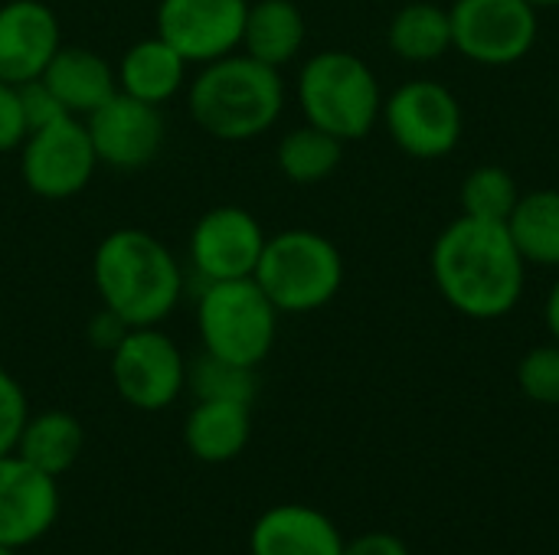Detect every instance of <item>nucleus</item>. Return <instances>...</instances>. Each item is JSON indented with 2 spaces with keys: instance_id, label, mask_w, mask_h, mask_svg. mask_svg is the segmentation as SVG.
Returning <instances> with one entry per match:
<instances>
[{
  "instance_id": "1",
  "label": "nucleus",
  "mask_w": 559,
  "mask_h": 555,
  "mask_svg": "<svg viewBox=\"0 0 559 555\" xmlns=\"http://www.w3.org/2000/svg\"><path fill=\"white\" fill-rule=\"evenodd\" d=\"M429 268L445 304L472 321L504 317L524 298L527 262L504 222L459 216L432 242Z\"/></svg>"
},
{
  "instance_id": "2",
  "label": "nucleus",
  "mask_w": 559,
  "mask_h": 555,
  "mask_svg": "<svg viewBox=\"0 0 559 555\" xmlns=\"http://www.w3.org/2000/svg\"><path fill=\"white\" fill-rule=\"evenodd\" d=\"M92 281L102 307L128 327H160L183 298L177 255L147 229H115L92 255Z\"/></svg>"
},
{
  "instance_id": "3",
  "label": "nucleus",
  "mask_w": 559,
  "mask_h": 555,
  "mask_svg": "<svg viewBox=\"0 0 559 555\" xmlns=\"http://www.w3.org/2000/svg\"><path fill=\"white\" fill-rule=\"evenodd\" d=\"M187 105L203 134L216 141H252L275 128L285 108L282 69H272L242 49L200 65L187 88Z\"/></svg>"
},
{
  "instance_id": "4",
  "label": "nucleus",
  "mask_w": 559,
  "mask_h": 555,
  "mask_svg": "<svg viewBox=\"0 0 559 555\" xmlns=\"http://www.w3.org/2000/svg\"><path fill=\"white\" fill-rule=\"evenodd\" d=\"M298 105L308 124L347 144L373 131L383 114V92L360 56L347 49H324L298 72Z\"/></svg>"
},
{
  "instance_id": "5",
  "label": "nucleus",
  "mask_w": 559,
  "mask_h": 555,
  "mask_svg": "<svg viewBox=\"0 0 559 555\" xmlns=\"http://www.w3.org/2000/svg\"><path fill=\"white\" fill-rule=\"evenodd\" d=\"M252 278L278 314H311L337 298L344 258L328 236L314 229H285L265 239Z\"/></svg>"
},
{
  "instance_id": "6",
  "label": "nucleus",
  "mask_w": 559,
  "mask_h": 555,
  "mask_svg": "<svg viewBox=\"0 0 559 555\" xmlns=\"http://www.w3.org/2000/svg\"><path fill=\"white\" fill-rule=\"evenodd\" d=\"M197 334L206 353L259 370L278 337V307L255 278L213 281L197 294Z\"/></svg>"
},
{
  "instance_id": "7",
  "label": "nucleus",
  "mask_w": 559,
  "mask_h": 555,
  "mask_svg": "<svg viewBox=\"0 0 559 555\" xmlns=\"http://www.w3.org/2000/svg\"><path fill=\"white\" fill-rule=\"evenodd\" d=\"M449 16L452 49L488 69L527 59L540 36L537 7L527 0H455Z\"/></svg>"
},
{
  "instance_id": "8",
  "label": "nucleus",
  "mask_w": 559,
  "mask_h": 555,
  "mask_svg": "<svg viewBox=\"0 0 559 555\" xmlns=\"http://www.w3.org/2000/svg\"><path fill=\"white\" fill-rule=\"evenodd\" d=\"M380 118L393 144L416 160L449 157L459 147L465 128V114L455 92L432 79H413L400 85L383 101Z\"/></svg>"
},
{
  "instance_id": "9",
  "label": "nucleus",
  "mask_w": 559,
  "mask_h": 555,
  "mask_svg": "<svg viewBox=\"0 0 559 555\" xmlns=\"http://www.w3.org/2000/svg\"><path fill=\"white\" fill-rule=\"evenodd\" d=\"M98 157L82 118H62L26 134L20 147V177L39 200H72L95 177Z\"/></svg>"
},
{
  "instance_id": "10",
  "label": "nucleus",
  "mask_w": 559,
  "mask_h": 555,
  "mask_svg": "<svg viewBox=\"0 0 559 555\" xmlns=\"http://www.w3.org/2000/svg\"><path fill=\"white\" fill-rule=\"evenodd\" d=\"M111 383L131 409L160 412L180 399L187 360L160 327H131L111 350Z\"/></svg>"
},
{
  "instance_id": "11",
  "label": "nucleus",
  "mask_w": 559,
  "mask_h": 555,
  "mask_svg": "<svg viewBox=\"0 0 559 555\" xmlns=\"http://www.w3.org/2000/svg\"><path fill=\"white\" fill-rule=\"evenodd\" d=\"M262 222L242 206H216L203 213L190 232V265L203 285L252 278L265 249Z\"/></svg>"
},
{
  "instance_id": "12",
  "label": "nucleus",
  "mask_w": 559,
  "mask_h": 555,
  "mask_svg": "<svg viewBox=\"0 0 559 555\" xmlns=\"http://www.w3.org/2000/svg\"><path fill=\"white\" fill-rule=\"evenodd\" d=\"M249 0H160L157 36L190 65H206L239 49Z\"/></svg>"
},
{
  "instance_id": "13",
  "label": "nucleus",
  "mask_w": 559,
  "mask_h": 555,
  "mask_svg": "<svg viewBox=\"0 0 559 555\" xmlns=\"http://www.w3.org/2000/svg\"><path fill=\"white\" fill-rule=\"evenodd\" d=\"M82 121L88 128L98 164L111 170L147 167L151 160H157L164 137H167L160 108L141 98H131L124 92H115L102 108H95Z\"/></svg>"
},
{
  "instance_id": "14",
  "label": "nucleus",
  "mask_w": 559,
  "mask_h": 555,
  "mask_svg": "<svg viewBox=\"0 0 559 555\" xmlns=\"http://www.w3.org/2000/svg\"><path fill=\"white\" fill-rule=\"evenodd\" d=\"M59 517L56 478L26 464L16 451L0 455V546L26 550L39 543Z\"/></svg>"
},
{
  "instance_id": "15",
  "label": "nucleus",
  "mask_w": 559,
  "mask_h": 555,
  "mask_svg": "<svg viewBox=\"0 0 559 555\" xmlns=\"http://www.w3.org/2000/svg\"><path fill=\"white\" fill-rule=\"evenodd\" d=\"M62 46L59 16L43 0H7L0 7V79L23 85L43 75Z\"/></svg>"
},
{
  "instance_id": "16",
  "label": "nucleus",
  "mask_w": 559,
  "mask_h": 555,
  "mask_svg": "<svg viewBox=\"0 0 559 555\" xmlns=\"http://www.w3.org/2000/svg\"><path fill=\"white\" fill-rule=\"evenodd\" d=\"M344 540L328 514L305 504H282L265 510L252 533L249 555H341Z\"/></svg>"
},
{
  "instance_id": "17",
  "label": "nucleus",
  "mask_w": 559,
  "mask_h": 555,
  "mask_svg": "<svg viewBox=\"0 0 559 555\" xmlns=\"http://www.w3.org/2000/svg\"><path fill=\"white\" fill-rule=\"evenodd\" d=\"M72 118H88L118 92L115 65L85 46H59L39 75Z\"/></svg>"
},
{
  "instance_id": "18",
  "label": "nucleus",
  "mask_w": 559,
  "mask_h": 555,
  "mask_svg": "<svg viewBox=\"0 0 559 555\" xmlns=\"http://www.w3.org/2000/svg\"><path fill=\"white\" fill-rule=\"evenodd\" d=\"M187 59L157 33L128 46L115 65L118 92L141 98L147 105H167L187 82Z\"/></svg>"
},
{
  "instance_id": "19",
  "label": "nucleus",
  "mask_w": 559,
  "mask_h": 555,
  "mask_svg": "<svg viewBox=\"0 0 559 555\" xmlns=\"http://www.w3.org/2000/svg\"><path fill=\"white\" fill-rule=\"evenodd\" d=\"M305 36L308 23L295 0H255L246 10L239 49L272 69H282L301 52Z\"/></svg>"
},
{
  "instance_id": "20",
  "label": "nucleus",
  "mask_w": 559,
  "mask_h": 555,
  "mask_svg": "<svg viewBox=\"0 0 559 555\" xmlns=\"http://www.w3.org/2000/svg\"><path fill=\"white\" fill-rule=\"evenodd\" d=\"M252 406L242 402H197L183 425L187 451L206 464H226L239 458L252 435Z\"/></svg>"
},
{
  "instance_id": "21",
  "label": "nucleus",
  "mask_w": 559,
  "mask_h": 555,
  "mask_svg": "<svg viewBox=\"0 0 559 555\" xmlns=\"http://www.w3.org/2000/svg\"><path fill=\"white\" fill-rule=\"evenodd\" d=\"M82 445H85V432L79 419L62 409H49V412L26 419L20 442H16V455L36 471L59 478L79 461Z\"/></svg>"
},
{
  "instance_id": "22",
  "label": "nucleus",
  "mask_w": 559,
  "mask_h": 555,
  "mask_svg": "<svg viewBox=\"0 0 559 555\" xmlns=\"http://www.w3.org/2000/svg\"><path fill=\"white\" fill-rule=\"evenodd\" d=\"M386 43L403 62H436L452 49V16L439 3L413 0L393 13Z\"/></svg>"
},
{
  "instance_id": "23",
  "label": "nucleus",
  "mask_w": 559,
  "mask_h": 555,
  "mask_svg": "<svg viewBox=\"0 0 559 555\" xmlns=\"http://www.w3.org/2000/svg\"><path fill=\"white\" fill-rule=\"evenodd\" d=\"M504 226L527 265L559 268V190L521 193Z\"/></svg>"
},
{
  "instance_id": "24",
  "label": "nucleus",
  "mask_w": 559,
  "mask_h": 555,
  "mask_svg": "<svg viewBox=\"0 0 559 555\" xmlns=\"http://www.w3.org/2000/svg\"><path fill=\"white\" fill-rule=\"evenodd\" d=\"M341 157H344V141L308 121L301 128H292L275 147V164L282 177H288L298 186L328 180L341 167Z\"/></svg>"
},
{
  "instance_id": "25",
  "label": "nucleus",
  "mask_w": 559,
  "mask_h": 555,
  "mask_svg": "<svg viewBox=\"0 0 559 555\" xmlns=\"http://www.w3.org/2000/svg\"><path fill=\"white\" fill-rule=\"evenodd\" d=\"M459 200H462V216L485 219V222H508L521 200V186L511 177V170L498 164H481L465 177Z\"/></svg>"
},
{
  "instance_id": "26",
  "label": "nucleus",
  "mask_w": 559,
  "mask_h": 555,
  "mask_svg": "<svg viewBox=\"0 0 559 555\" xmlns=\"http://www.w3.org/2000/svg\"><path fill=\"white\" fill-rule=\"evenodd\" d=\"M187 386L197 396V402L210 399V402H242V406H252L259 379H255L252 366H239V363L219 360V357L203 350L187 366Z\"/></svg>"
},
{
  "instance_id": "27",
  "label": "nucleus",
  "mask_w": 559,
  "mask_h": 555,
  "mask_svg": "<svg viewBox=\"0 0 559 555\" xmlns=\"http://www.w3.org/2000/svg\"><path fill=\"white\" fill-rule=\"evenodd\" d=\"M518 386L531 402L559 406V343H544L524 353L518 366Z\"/></svg>"
},
{
  "instance_id": "28",
  "label": "nucleus",
  "mask_w": 559,
  "mask_h": 555,
  "mask_svg": "<svg viewBox=\"0 0 559 555\" xmlns=\"http://www.w3.org/2000/svg\"><path fill=\"white\" fill-rule=\"evenodd\" d=\"M26 419H29V402L23 386L7 370H0V455L16 451Z\"/></svg>"
},
{
  "instance_id": "29",
  "label": "nucleus",
  "mask_w": 559,
  "mask_h": 555,
  "mask_svg": "<svg viewBox=\"0 0 559 555\" xmlns=\"http://www.w3.org/2000/svg\"><path fill=\"white\" fill-rule=\"evenodd\" d=\"M20 101H23V114H26V128H29V131L69 118V111L62 108V101L52 95V88H49L43 79L23 82V85H20Z\"/></svg>"
},
{
  "instance_id": "30",
  "label": "nucleus",
  "mask_w": 559,
  "mask_h": 555,
  "mask_svg": "<svg viewBox=\"0 0 559 555\" xmlns=\"http://www.w3.org/2000/svg\"><path fill=\"white\" fill-rule=\"evenodd\" d=\"M26 134L29 128H26V114L20 101V85L0 79V154L20 150Z\"/></svg>"
},
{
  "instance_id": "31",
  "label": "nucleus",
  "mask_w": 559,
  "mask_h": 555,
  "mask_svg": "<svg viewBox=\"0 0 559 555\" xmlns=\"http://www.w3.org/2000/svg\"><path fill=\"white\" fill-rule=\"evenodd\" d=\"M128 324L115 314V311H108V307H98L95 314H92V321H88V343L95 347V350H102V353H111L124 337H128Z\"/></svg>"
},
{
  "instance_id": "32",
  "label": "nucleus",
  "mask_w": 559,
  "mask_h": 555,
  "mask_svg": "<svg viewBox=\"0 0 559 555\" xmlns=\"http://www.w3.org/2000/svg\"><path fill=\"white\" fill-rule=\"evenodd\" d=\"M341 555H409L406 543L393 533H367L354 543H344Z\"/></svg>"
},
{
  "instance_id": "33",
  "label": "nucleus",
  "mask_w": 559,
  "mask_h": 555,
  "mask_svg": "<svg viewBox=\"0 0 559 555\" xmlns=\"http://www.w3.org/2000/svg\"><path fill=\"white\" fill-rule=\"evenodd\" d=\"M544 317H547V330L550 337L559 343V278L554 281L550 294H547V304H544Z\"/></svg>"
},
{
  "instance_id": "34",
  "label": "nucleus",
  "mask_w": 559,
  "mask_h": 555,
  "mask_svg": "<svg viewBox=\"0 0 559 555\" xmlns=\"http://www.w3.org/2000/svg\"><path fill=\"white\" fill-rule=\"evenodd\" d=\"M531 7H537V10H550V7H559V0H527Z\"/></svg>"
},
{
  "instance_id": "35",
  "label": "nucleus",
  "mask_w": 559,
  "mask_h": 555,
  "mask_svg": "<svg viewBox=\"0 0 559 555\" xmlns=\"http://www.w3.org/2000/svg\"><path fill=\"white\" fill-rule=\"evenodd\" d=\"M0 555H16V553H13V550H3V546H0Z\"/></svg>"
},
{
  "instance_id": "36",
  "label": "nucleus",
  "mask_w": 559,
  "mask_h": 555,
  "mask_svg": "<svg viewBox=\"0 0 559 555\" xmlns=\"http://www.w3.org/2000/svg\"><path fill=\"white\" fill-rule=\"evenodd\" d=\"M557 108H559V88H557Z\"/></svg>"
}]
</instances>
